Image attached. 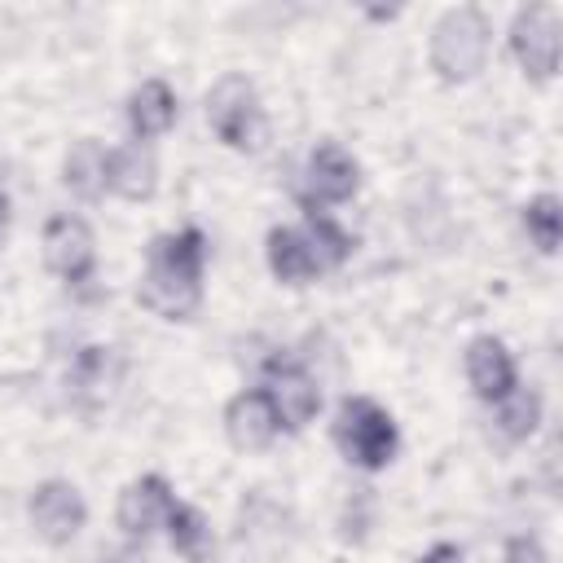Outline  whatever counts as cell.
Returning a JSON list of instances; mask_svg holds the SVG:
<instances>
[{"label":"cell","instance_id":"6da1fadb","mask_svg":"<svg viewBox=\"0 0 563 563\" xmlns=\"http://www.w3.org/2000/svg\"><path fill=\"white\" fill-rule=\"evenodd\" d=\"M202 273H207V238L198 224L158 233L145 251L136 299L163 321H185L202 303Z\"/></svg>","mask_w":563,"mask_h":563},{"label":"cell","instance_id":"7a4b0ae2","mask_svg":"<svg viewBox=\"0 0 563 563\" xmlns=\"http://www.w3.org/2000/svg\"><path fill=\"white\" fill-rule=\"evenodd\" d=\"M488 48H493V22L475 4H457L440 13V22L431 26V70L444 84L475 79L488 62Z\"/></svg>","mask_w":563,"mask_h":563},{"label":"cell","instance_id":"3957f363","mask_svg":"<svg viewBox=\"0 0 563 563\" xmlns=\"http://www.w3.org/2000/svg\"><path fill=\"white\" fill-rule=\"evenodd\" d=\"M334 444L343 449V457L361 471H383L396 449H400V431L396 418L369 400V396H347L334 413Z\"/></svg>","mask_w":563,"mask_h":563},{"label":"cell","instance_id":"277c9868","mask_svg":"<svg viewBox=\"0 0 563 563\" xmlns=\"http://www.w3.org/2000/svg\"><path fill=\"white\" fill-rule=\"evenodd\" d=\"M207 123L229 150H255L264 141V106L246 75H224L207 92Z\"/></svg>","mask_w":563,"mask_h":563},{"label":"cell","instance_id":"5b68a950","mask_svg":"<svg viewBox=\"0 0 563 563\" xmlns=\"http://www.w3.org/2000/svg\"><path fill=\"white\" fill-rule=\"evenodd\" d=\"M510 53L537 84L554 79L559 53H563V18L554 4H528L510 22Z\"/></svg>","mask_w":563,"mask_h":563},{"label":"cell","instance_id":"8992f818","mask_svg":"<svg viewBox=\"0 0 563 563\" xmlns=\"http://www.w3.org/2000/svg\"><path fill=\"white\" fill-rule=\"evenodd\" d=\"M44 264L53 277H62L66 286H88L97 273V238L88 229L84 216L75 211H57L44 224Z\"/></svg>","mask_w":563,"mask_h":563},{"label":"cell","instance_id":"52a82bcc","mask_svg":"<svg viewBox=\"0 0 563 563\" xmlns=\"http://www.w3.org/2000/svg\"><path fill=\"white\" fill-rule=\"evenodd\" d=\"M264 396L282 422V431H303L321 409V387L295 356H273L264 365Z\"/></svg>","mask_w":563,"mask_h":563},{"label":"cell","instance_id":"ba28073f","mask_svg":"<svg viewBox=\"0 0 563 563\" xmlns=\"http://www.w3.org/2000/svg\"><path fill=\"white\" fill-rule=\"evenodd\" d=\"M31 528L48 545H70L88 523V501L70 479H40L26 501Z\"/></svg>","mask_w":563,"mask_h":563},{"label":"cell","instance_id":"9c48e42d","mask_svg":"<svg viewBox=\"0 0 563 563\" xmlns=\"http://www.w3.org/2000/svg\"><path fill=\"white\" fill-rule=\"evenodd\" d=\"M361 189V163L339 145V141H317L308 163H303V207H339Z\"/></svg>","mask_w":563,"mask_h":563},{"label":"cell","instance_id":"30bf717a","mask_svg":"<svg viewBox=\"0 0 563 563\" xmlns=\"http://www.w3.org/2000/svg\"><path fill=\"white\" fill-rule=\"evenodd\" d=\"M176 506V493H172V484L158 475V471H150V475H136L123 493H119V506H114V519H119V528L128 532V537H154L163 523H167V510Z\"/></svg>","mask_w":563,"mask_h":563},{"label":"cell","instance_id":"8fae6325","mask_svg":"<svg viewBox=\"0 0 563 563\" xmlns=\"http://www.w3.org/2000/svg\"><path fill=\"white\" fill-rule=\"evenodd\" d=\"M466 383L484 405H497L501 396H510L519 387L515 356L506 352V343L497 334H475L466 343Z\"/></svg>","mask_w":563,"mask_h":563},{"label":"cell","instance_id":"7c38bea8","mask_svg":"<svg viewBox=\"0 0 563 563\" xmlns=\"http://www.w3.org/2000/svg\"><path fill=\"white\" fill-rule=\"evenodd\" d=\"M224 435L233 449L242 453H260L268 449L277 435H282V422L264 396V387H251V391H238L229 405H224Z\"/></svg>","mask_w":563,"mask_h":563},{"label":"cell","instance_id":"4fadbf2b","mask_svg":"<svg viewBox=\"0 0 563 563\" xmlns=\"http://www.w3.org/2000/svg\"><path fill=\"white\" fill-rule=\"evenodd\" d=\"M106 189L123 202H145L158 189V163L145 145H119L106 163Z\"/></svg>","mask_w":563,"mask_h":563},{"label":"cell","instance_id":"5bb4252c","mask_svg":"<svg viewBox=\"0 0 563 563\" xmlns=\"http://www.w3.org/2000/svg\"><path fill=\"white\" fill-rule=\"evenodd\" d=\"M119 356L114 347H101V343H88L79 347L75 365H70V396L84 405V409H101L119 383Z\"/></svg>","mask_w":563,"mask_h":563},{"label":"cell","instance_id":"9a60e30c","mask_svg":"<svg viewBox=\"0 0 563 563\" xmlns=\"http://www.w3.org/2000/svg\"><path fill=\"white\" fill-rule=\"evenodd\" d=\"M176 123V92L167 79H145L128 97V128L136 141H158Z\"/></svg>","mask_w":563,"mask_h":563},{"label":"cell","instance_id":"2e32d148","mask_svg":"<svg viewBox=\"0 0 563 563\" xmlns=\"http://www.w3.org/2000/svg\"><path fill=\"white\" fill-rule=\"evenodd\" d=\"M264 260H268V273H273L277 282H286V286H303V282L321 277V273H317V260H312V251H308V242H303V233L290 229V224H273V229H268V238H264Z\"/></svg>","mask_w":563,"mask_h":563},{"label":"cell","instance_id":"e0dca14e","mask_svg":"<svg viewBox=\"0 0 563 563\" xmlns=\"http://www.w3.org/2000/svg\"><path fill=\"white\" fill-rule=\"evenodd\" d=\"M106 163H110V150L101 141H92V136H84L62 158V185L79 202H97L106 194Z\"/></svg>","mask_w":563,"mask_h":563},{"label":"cell","instance_id":"ac0fdd59","mask_svg":"<svg viewBox=\"0 0 563 563\" xmlns=\"http://www.w3.org/2000/svg\"><path fill=\"white\" fill-rule=\"evenodd\" d=\"M299 233H303V242H308V251H312V260H317V273H334V268L347 264V255H352V233H347L334 216L308 211V220H303Z\"/></svg>","mask_w":563,"mask_h":563},{"label":"cell","instance_id":"d6986e66","mask_svg":"<svg viewBox=\"0 0 563 563\" xmlns=\"http://www.w3.org/2000/svg\"><path fill=\"white\" fill-rule=\"evenodd\" d=\"M167 541H172V550L180 554V559H189V563H198L202 554H207V541H211V528H207V519H202V510L198 506H189V501H176L172 510H167Z\"/></svg>","mask_w":563,"mask_h":563},{"label":"cell","instance_id":"ffe728a7","mask_svg":"<svg viewBox=\"0 0 563 563\" xmlns=\"http://www.w3.org/2000/svg\"><path fill=\"white\" fill-rule=\"evenodd\" d=\"M519 220H523V229H528V238H532L537 251H545V255L559 251V242H563V202L554 194L528 198L523 211H519Z\"/></svg>","mask_w":563,"mask_h":563},{"label":"cell","instance_id":"44dd1931","mask_svg":"<svg viewBox=\"0 0 563 563\" xmlns=\"http://www.w3.org/2000/svg\"><path fill=\"white\" fill-rule=\"evenodd\" d=\"M493 409H497V431H501V440H510V444L528 440V435L537 431V422H541V396H537L532 387H515V391L501 396Z\"/></svg>","mask_w":563,"mask_h":563},{"label":"cell","instance_id":"7402d4cb","mask_svg":"<svg viewBox=\"0 0 563 563\" xmlns=\"http://www.w3.org/2000/svg\"><path fill=\"white\" fill-rule=\"evenodd\" d=\"M501 563H550V554L532 532H519V537L506 541V559Z\"/></svg>","mask_w":563,"mask_h":563},{"label":"cell","instance_id":"603a6c76","mask_svg":"<svg viewBox=\"0 0 563 563\" xmlns=\"http://www.w3.org/2000/svg\"><path fill=\"white\" fill-rule=\"evenodd\" d=\"M418 563H466V554H462L453 541H435Z\"/></svg>","mask_w":563,"mask_h":563},{"label":"cell","instance_id":"cb8c5ba5","mask_svg":"<svg viewBox=\"0 0 563 563\" xmlns=\"http://www.w3.org/2000/svg\"><path fill=\"white\" fill-rule=\"evenodd\" d=\"M9 224H13V198H9V189L0 180V246L9 242Z\"/></svg>","mask_w":563,"mask_h":563},{"label":"cell","instance_id":"d4e9b609","mask_svg":"<svg viewBox=\"0 0 563 563\" xmlns=\"http://www.w3.org/2000/svg\"><path fill=\"white\" fill-rule=\"evenodd\" d=\"M101 563H136L132 554H110V559H101Z\"/></svg>","mask_w":563,"mask_h":563}]
</instances>
